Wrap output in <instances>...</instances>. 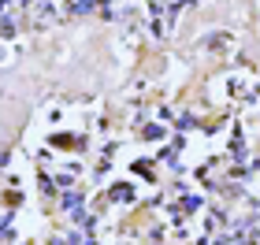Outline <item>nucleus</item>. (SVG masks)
Returning a JSON list of instances; mask_svg holds the SVG:
<instances>
[{
    "instance_id": "7ed1b4c3",
    "label": "nucleus",
    "mask_w": 260,
    "mask_h": 245,
    "mask_svg": "<svg viewBox=\"0 0 260 245\" xmlns=\"http://www.w3.org/2000/svg\"><path fill=\"white\" fill-rule=\"evenodd\" d=\"M60 204L67 208L71 216H75V212H82V197H78V193H63V197H60Z\"/></svg>"
},
{
    "instance_id": "20e7f679",
    "label": "nucleus",
    "mask_w": 260,
    "mask_h": 245,
    "mask_svg": "<svg viewBox=\"0 0 260 245\" xmlns=\"http://www.w3.org/2000/svg\"><path fill=\"white\" fill-rule=\"evenodd\" d=\"M205 227L212 230V234H216V230H223V216H219V212H208V219H205Z\"/></svg>"
},
{
    "instance_id": "f257e3e1",
    "label": "nucleus",
    "mask_w": 260,
    "mask_h": 245,
    "mask_svg": "<svg viewBox=\"0 0 260 245\" xmlns=\"http://www.w3.org/2000/svg\"><path fill=\"white\" fill-rule=\"evenodd\" d=\"M30 15H34V19H38V22H41V26H49V22H52V8H49V4H45V0H38V4H34V11H30Z\"/></svg>"
},
{
    "instance_id": "f03ea898",
    "label": "nucleus",
    "mask_w": 260,
    "mask_h": 245,
    "mask_svg": "<svg viewBox=\"0 0 260 245\" xmlns=\"http://www.w3.org/2000/svg\"><path fill=\"white\" fill-rule=\"evenodd\" d=\"M108 197H112L115 204H130V201H134V190H130V186H115Z\"/></svg>"
},
{
    "instance_id": "423d86ee",
    "label": "nucleus",
    "mask_w": 260,
    "mask_h": 245,
    "mask_svg": "<svg viewBox=\"0 0 260 245\" xmlns=\"http://www.w3.org/2000/svg\"><path fill=\"white\" fill-rule=\"evenodd\" d=\"M11 238V227H8V216L4 219H0V241H8Z\"/></svg>"
},
{
    "instance_id": "39448f33",
    "label": "nucleus",
    "mask_w": 260,
    "mask_h": 245,
    "mask_svg": "<svg viewBox=\"0 0 260 245\" xmlns=\"http://www.w3.org/2000/svg\"><path fill=\"white\" fill-rule=\"evenodd\" d=\"M164 137V126H145V142H160Z\"/></svg>"
}]
</instances>
